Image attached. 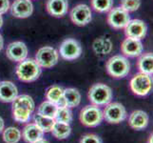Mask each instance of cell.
Returning a JSON list of instances; mask_svg holds the SVG:
<instances>
[{
	"label": "cell",
	"instance_id": "6da1fadb",
	"mask_svg": "<svg viewBox=\"0 0 153 143\" xmlns=\"http://www.w3.org/2000/svg\"><path fill=\"white\" fill-rule=\"evenodd\" d=\"M41 67L33 58H26L19 62L16 67V76L23 82H33L37 80L41 75Z\"/></svg>",
	"mask_w": 153,
	"mask_h": 143
},
{
	"label": "cell",
	"instance_id": "7a4b0ae2",
	"mask_svg": "<svg viewBox=\"0 0 153 143\" xmlns=\"http://www.w3.org/2000/svg\"><path fill=\"white\" fill-rule=\"evenodd\" d=\"M88 100L93 105L105 106L110 103L112 99V91L108 85L103 83L93 84L91 87L88 94Z\"/></svg>",
	"mask_w": 153,
	"mask_h": 143
},
{
	"label": "cell",
	"instance_id": "3957f363",
	"mask_svg": "<svg viewBox=\"0 0 153 143\" xmlns=\"http://www.w3.org/2000/svg\"><path fill=\"white\" fill-rule=\"evenodd\" d=\"M107 72L114 78H123L128 75L130 64L128 58L123 55H114L107 62Z\"/></svg>",
	"mask_w": 153,
	"mask_h": 143
},
{
	"label": "cell",
	"instance_id": "277c9868",
	"mask_svg": "<svg viewBox=\"0 0 153 143\" xmlns=\"http://www.w3.org/2000/svg\"><path fill=\"white\" fill-rule=\"evenodd\" d=\"M81 123L86 127H97L102 123L104 119L103 111L96 105H87L80 112L79 115Z\"/></svg>",
	"mask_w": 153,
	"mask_h": 143
},
{
	"label": "cell",
	"instance_id": "5b68a950",
	"mask_svg": "<svg viewBox=\"0 0 153 143\" xmlns=\"http://www.w3.org/2000/svg\"><path fill=\"white\" fill-rule=\"evenodd\" d=\"M129 86L132 93L139 97H146L152 88V79L150 76L143 73H139L135 75L130 80Z\"/></svg>",
	"mask_w": 153,
	"mask_h": 143
},
{
	"label": "cell",
	"instance_id": "8992f818",
	"mask_svg": "<svg viewBox=\"0 0 153 143\" xmlns=\"http://www.w3.org/2000/svg\"><path fill=\"white\" fill-rule=\"evenodd\" d=\"M126 110L123 104L112 102L105 105L103 111V118L110 124H118L126 118Z\"/></svg>",
	"mask_w": 153,
	"mask_h": 143
},
{
	"label": "cell",
	"instance_id": "52a82bcc",
	"mask_svg": "<svg viewBox=\"0 0 153 143\" xmlns=\"http://www.w3.org/2000/svg\"><path fill=\"white\" fill-rule=\"evenodd\" d=\"M59 54L54 48L46 46L40 48L35 55V61L41 68H51L57 64Z\"/></svg>",
	"mask_w": 153,
	"mask_h": 143
},
{
	"label": "cell",
	"instance_id": "ba28073f",
	"mask_svg": "<svg viewBox=\"0 0 153 143\" xmlns=\"http://www.w3.org/2000/svg\"><path fill=\"white\" fill-rule=\"evenodd\" d=\"M130 20L129 13L121 7H116L109 10L108 23L113 29H124Z\"/></svg>",
	"mask_w": 153,
	"mask_h": 143
},
{
	"label": "cell",
	"instance_id": "9c48e42d",
	"mask_svg": "<svg viewBox=\"0 0 153 143\" xmlns=\"http://www.w3.org/2000/svg\"><path fill=\"white\" fill-rule=\"evenodd\" d=\"M61 56L66 60H74L82 54V47L80 43L73 38H68L62 42L59 48Z\"/></svg>",
	"mask_w": 153,
	"mask_h": 143
},
{
	"label": "cell",
	"instance_id": "30bf717a",
	"mask_svg": "<svg viewBox=\"0 0 153 143\" xmlns=\"http://www.w3.org/2000/svg\"><path fill=\"white\" fill-rule=\"evenodd\" d=\"M124 29H125V34L126 35V37L137 39V40L143 39L147 33L146 24L143 20H140V19L129 20V22Z\"/></svg>",
	"mask_w": 153,
	"mask_h": 143
},
{
	"label": "cell",
	"instance_id": "8fae6325",
	"mask_svg": "<svg viewBox=\"0 0 153 143\" xmlns=\"http://www.w3.org/2000/svg\"><path fill=\"white\" fill-rule=\"evenodd\" d=\"M71 19L78 26H85L91 20V10L88 5L79 4L71 10Z\"/></svg>",
	"mask_w": 153,
	"mask_h": 143
},
{
	"label": "cell",
	"instance_id": "7c38bea8",
	"mask_svg": "<svg viewBox=\"0 0 153 143\" xmlns=\"http://www.w3.org/2000/svg\"><path fill=\"white\" fill-rule=\"evenodd\" d=\"M6 55L10 60L21 62L28 56V48L22 41H15L9 44L6 50Z\"/></svg>",
	"mask_w": 153,
	"mask_h": 143
},
{
	"label": "cell",
	"instance_id": "4fadbf2b",
	"mask_svg": "<svg viewBox=\"0 0 153 143\" xmlns=\"http://www.w3.org/2000/svg\"><path fill=\"white\" fill-rule=\"evenodd\" d=\"M10 8L12 14L17 18H27L33 12V5L30 0H14Z\"/></svg>",
	"mask_w": 153,
	"mask_h": 143
},
{
	"label": "cell",
	"instance_id": "5bb4252c",
	"mask_svg": "<svg viewBox=\"0 0 153 143\" xmlns=\"http://www.w3.org/2000/svg\"><path fill=\"white\" fill-rule=\"evenodd\" d=\"M143 49L144 48L141 40L128 37H126L121 45V51L128 57H136L141 55L143 52Z\"/></svg>",
	"mask_w": 153,
	"mask_h": 143
},
{
	"label": "cell",
	"instance_id": "9a60e30c",
	"mask_svg": "<svg viewBox=\"0 0 153 143\" xmlns=\"http://www.w3.org/2000/svg\"><path fill=\"white\" fill-rule=\"evenodd\" d=\"M149 122V115L142 110H136L130 114L128 118V124L132 129L140 131L146 129Z\"/></svg>",
	"mask_w": 153,
	"mask_h": 143
},
{
	"label": "cell",
	"instance_id": "2e32d148",
	"mask_svg": "<svg viewBox=\"0 0 153 143\" xmlns=\"http://www.w3.org/2000/svg\"><path fill=\"white\" fill-rule=\"evenodd\" d=\"M48 13L54 17H63L68 13V0H48L46 4Z\"/></svg>",
	"mask_w": 153,
	"mask_h": 143
},
{
	"label": "cell",
	"instance_id": "e0dca14e",
	"mask_svg": "<svg viewBox=\"0 0 153 143\" xmlns=\"http://www.w3.org/2000/svg\"><path fill=\"white\" fill-rule=\"evenodd\" d=\"M18 95L17 87L10 81L0 82V101L9 103L13 102Z\"/></svg>",
	"mask_w": 153,
	"mask_h": 143
},
{
	"label": "cell",
	"instance_id": "ac0fdd59",
	"mask_svg": "<svg viewBox=\"0 0 153 143\" xmlns=\"http://www.w3.org/2000/svg\"><path fill=\"white\" fill-rule=\"evenodd\" d=\"M46 98L48 101L55 104L58 108L67 107L64 98V89L58 85L51 86L48 89L46 93Z\"/></svg>",
	"mask_w": 153,
	"mask_h": 143
},
{
	"label": "cell",
	"instance_id": "d6986e66",
	"mask_svg": "<svg viewBox=\"0 0 153 143\" xmlns=\"http://www.w3.org/2000/svg\"><path fill=\"white\" fill-rule=\"evenodd\" d=\"M23 139L28 143H33L44 137V132L35 123H29L23 129Z\"/></svg>",
	"mask_w": 153,
	"mask_h": 143
},
{
	"label": "cell",
	"instance_id": "ffe728a7",
	"mask_svg": "<svg viewBox=\"0 0 153 143\" xmlns=\"http://www.w3.org/2000/svg\"><path fill=\"white\" fill-rule=\"evenodd\" d=\"M92 49L95 54L105 55L109 54L112 51V43L110 39L107 37H99L94 40L92 44Z\"/></svg>",
	"mask_w": 153,
	"mask_h": 143
},
{
	"label": "cell",
	"instance_id": "44dd1931",
	"mask_svg": "<svg viewBox=\"0 0 153 143\" xmlns=\"http://www.w3.org/2000/svg\"><path fill=\"white\" fill-rule=\"evenodd\" d=\"M64 98L68 108H75L81 102V94L77 89L68 88L64 90Z\"/></svg>",
	"mask_w": 153,
	"mask_h": 143
},
{
	"label": "cell",
	"instance_id": "7402d4cb",
	"mask_svg": "<svg viewBox=\"0 0 153 143\" xmlns=\"http://www.w3.org/2000/svg\"><path fill=\"white\" fill-rule=\"evenodd\" d=\"M138 68L140 73L152 76L153 73V55L151 52L142 55L138 60Z\"/></svg>",
	"mask_w": 153,
	"mask_h": 143
},
{
	"label": "cell",
	"instance_id": "603a6c76",
	"mask_svg": "<svg viewBox=\"0 0 153 143\" xmlns=\"http://www.w3.org/2000/svg\"><path fill=\"white\" fill-rule=\"evenodd\" d=\"M51 132L52 136L57 139H65L71 134V128L70 124L55 121Z\"/></svg>",
	"mask_w": 153,
	"mask_h": 143
},
{
	"label": "cell",
	"instance_id": "cb8c5ba5",
	"mask_svg": "<svg viewBox=\"0 0 153 143\" xmlns=\"http://www.w3.org/2000/svg\"><path fill=\"white\" fill-rule=\"evenodd\" d=\"M33 120H34V123L37 125L44 133H50L52 129V126H53V124L55 122L54 118L42 115L38 113L34 115Z\"/></svg>",
	"mask_w": 153,
	"mask_h": 143
},
{
	"label": "cell",
	"instance_id": "d4e9b609",
	"mask_svg": "<svg viewBox=\"0 0 153 143\" xmlns=\"http://www.w3.org/2000/svg\"><path fill=\"white\" fill-rule=\"evenodd\" d=\"M14 107H21V108H25L30 110V112L33 113L34 108H35V104L33 99L31 98L30 95L28 94H21L17 95L15 99L13 101V108Z\"/></svg>",
	"mask_w": 153,
	"mask_h": 143
},
{
	"label": "cell",
	"instance_id": "484cf974",
	"mask_svg": "<svg viewBox=\"0 0 153 143\" xmlns=\"http://www.w3.org/2000/svg\"><path fill=\"white\" fill-rule=\"evenodd\" d=\"M3 140L5 143H18L22 137V134L16 127H9L3 130Z\"/></svg>",
	"mask_w": 153,
	"mask_h": 143
},
{
	"label": "cell",
	"instance_id": "4316f807",
	"mask_svg": "<svg viewBox=\"0 0 153 143\" xmlns=\"http://www.w3.org/2000/svg\"><path fill=\"white\" fill-rule=\"evenodd\" d=\"M33 112L30 110L21 108V107H14L13 108V118L15 121L19 123H26L30 119V115Z\"/></svg>",
	"mask_w": 153,
	"mask_h": 143
},
{
	"label": "cell",
	"instance_id": "83f0119b",
	"mask_svg": "<svg viewBox=\"0 0 153 143\" xmlns=\"http://www.w3.org/2000/svg\"><path fill=\"white\" fill-rule=\"evenodd\" d=\"M57 109L58 107L48 100H46L43 103H41L38 107V114L42 115H45V116H49V118H54L55 114L57 112Z\"/></svg>",
	"mask_w": 153,
	"mask_h": 143
},
{
	"label": "cell",
	"instance_id": "f1b7e54d",
	"mask_svg": "<svg viewBox=\"0 0 153 143\" xmlns=\"http://www.w3.org/2000/svg\"><path fill=\"white\" fill-rule=\"evenodd\" d=\"M54 120L58 122L70 124L72 121V112L68 107H60L57 109L54 116Z\"/></svg>",
	"mask_w": 153,
	"mask_h": 143
},
{
	"label": "cell",
	"instance_id": "f546056e",
	"mask_svg": "<svg viewBox=\"0 0 153 143\" xmlns=\"http://www.w3.org/2000/svg\"><path fill=\"white\" fill-rule=\"evenodd\" d=\"M112 6L113 0H91V7L98 13L109 12Z\"/></svg>",
	"mask_w": 153,
	"mask_h": 143
},
{
	"label": "cell",
	"instance_id": "4dcf8cb0",
	"mask_svg": "<svg viewBox=\"0 0 153 143\" xmlns=\"http://www.w3.org/2000/svg\"><path fill=\"white\" fill-rule=\"evenodd\" d=\"M121 8L128 13L135 12L141 6V0H121Z\"/></svg>",
	"mask_w": 153,
	"mask_h": 143
},
{
	"label": "cell",
	"instance_id": "1f68e13d",
	"mask_svg": "<svg viewBox=\"0 0 153 143\" xmlns=\"http://www.w3.org/2000/svg\"><path fill=\"white\" fill-rule=\"evenodd\" d=\"M80 143H103V141L97 135L88 134L82 136Z\"/></svg>",
	"mask_w": 153,
	"mask_h": 143
},
{
	"label": "cell",
	"instance_id": "d6a6232c",
	"mask_svg": "<svg viewBox=\"0 0 153 143\" xmlns=\"http://www.w3.org/2000/svg\"><path fill=\"white\" fill-rule=\"evenodd\" d=\"M10 9L9 0H0V14L6 13Z\"/></svg>",
	"mask_w": 153,
	"mask_h": 143
},
{
	"label": "cell",
	"instance_id": "836d02e7",
	"mask_svg": "<svg viewBox=\"0 0 153 143\" xmlns=\"http://www.w3.org/2000/svg\"><path fill=\"white\" fill-rule=\"evenodd\" d=\"M4 127H5V123H4V120L3 118L0 116V134L2 133L3 130H4Z\"/></svg>",
	"mask_w": 153,
	"mask_h": 143
},
{
	"label": "cell",
	"instance_id": "e575fe53",
	"mask_svg": "<svg viewBox=\"0 0 153 143\" xmlns=\"http://www.w3.org/2000/svg\"><path fill=\"white\" fill-rule=\"evenodd\" d=\"M3 46H4V40H3L1 34H0V51L3 49Z\"/></svg>",
	"mask_w": 153,
	"mask_h": 143
},
{
	"label": "cell",
	"instance_id": "d590c367",
	"mask_svg": "<svg viewBox=\"0 0 153 143\" xmlns=\"http://www.w3.org/2000/svg\"><path fill=\"white\" fill-rule=\"evenodd\" d=\"M33 143H50L48 140H46V139H39V140H37V141H35V142H33Z\"/></svg>",
	"mask_w": 153,
	"mask_h": 143
},
{
	"label": "cell",
	"instance_id": "8d00e7d4",
	"mask_svg": "<svg viewBox=\"0 0 153 143\" xmlns=\"http://www.w3.org/2000/svg\"><path fill=\"white\" fill-rule=\"evenodd\" d=\"M2 25H3V18L1 16V14H0V28L2 27Z\"/></svg>",
	"mask_w": 153,
	"mask_h": 143
},
{
	"label": "cell",
	"instance_id": "74e56055",
	"mask_svg": "<svg viewBox=\"0 0 153 143\" xmlns=\"http://www.w3.org/2000/svg\"><path fill=\"white\" fill-rule=\"evenodd\" d=\"M149 143H152V135L149 136Z\"/></svg>",
	"mask_w": 153,
	"mask_h": 143
}]
</instances>
